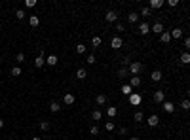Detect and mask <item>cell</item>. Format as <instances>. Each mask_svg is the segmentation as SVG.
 <instances>
[{
    "label": "cell",
    "mask_w": 190,
    "mask_h": 140,
    "mask_svg": "<svg viewBox=\"0 0 190 140\" xmlns=\"http://www.w3.org/2000/svg\"><path fill=\"white\" fill-rule=\"evenodd\" d=\"M50 127H51L50 121H46V119H44V121H40V131H48Z\"/></svg>",
    "instance_id": "obj_29"
},
{
    "label": "cell",
    "mask_w": 190,
    "mask_h": 140,
    "mask_svg": "<svg viewBox=\"0 0 190 140\" xmlns=\"http://www.w3.org/2000/svg\"><path fill=\"white\" fill-rule=\"evenodd\" d=\"M177 4H179V0H169V6H171V8H175Z\"/></svg>",
    "instance_id": "obj_43"
},
{
    "label": "cell",
    "mask_w": 190,
    "mask_h": 140,
    "mask_svg": "<svg viewBox=\"0 0 190 140\" xmlns=\"http://www.w3.org/2000/svg\"><path fill=\"white\" fill-rule=\"evenodd\" d=\"M105 19H107V23H116L118 21V14L114 11V9H109V11L105 14Z\"/></svg>",
    "instance_id": "obj_3"
},
{
    "label": "cell",
    "mask_w": 190,
    "mask_h": 140,
    "mask_svg": "<svg viewBox=\"0 0 190 140\" xmlns=\"http://www.w3.org/2000/svg\"><path fill=\"white\" fill-rule=\"evenodd\" d=\"M44 64H46V59H44V51H42L36 59H34V66H36V68H42Z\"/></svg>",
    "instance_id": "obj_10"
},
{
    "label": "cell",
    "mask_w": 190,
    "mask_h": 140,
    "mask_svg": "<svg viewBox=\"0 0 190 140\" xmlns=\"http://www.w3.org/2000/svg\"><path fill=\"white\" fill-rule=\"evenodd\" d=\"M76 78H78V80H86V78H87V70H86V68H78V70H76Z\"/></svg>",
    "instance_id": "obj_15"
},
{
    "label": "cell",
    "mask_w": 190,
    "mask_h": 140,
    "mask_svg": "<svg viewBox=\"0 0 190 140\" xmlns=\"http://www.w3.org/2000/svg\"><path fill=\"white\" fill-rule=\"evenodd\" d=\"M141 83H143V80H141L139 76H131V80H129V83H127V85L131 87V89H137Z\"/></svg>",
    "instance_id": "obj_7"
},
{
    "label": "cell",
    "mask_w": 190,
    "mask_h": 140,
    "mask_svg": "<svg viewBox=\"0 0 190 140\" xmlns=\"http://www.w3.org/2000/svg\"><path fill=\"white\" fill-rule=\"evenodd\" d=\"M50 110H51L53 114H55V112H59V110H61V106H59V102H51V104H50Z\"/></svg>",
    "instance_id": "obj_31"
},
{
    "label": "cell",
    "mask_w": 190,
    "mask_h": 140,
    "mask_svg": "<svg viewBox=\"0 0 190 140\" xmlns=\"http://www.w3.org/2000/svg\"><path fill=\"white\" fill-rule=\"evenodd\" d=\"M127 72L131 74V76H139V74L143 72V63H139V61H131V63H129V68H127Z\"/></svg>",
    "instance_id": "obj_1"
},
{
    "label": "cell",
    "mask_w": 190,
    "mask_h": 140,
    "mask_svg": "<svg viewBox=\"0 0 190 140\" xmlns=\"http://www.w3.org/2000/svg\"><path fill=\"white\" fill-rule=\"evenodd\" d=\"M95 102H97V106H103L107 102V95H97L95 97Z\"/></svg>",
    "instance_id": "obj_20"
},
{
    "label": "cell",
    "mask_w": 190,
    "mask_h": 140,
    "mask_svg": "<svg viewBox=\"0 0 190 140\" xmlns=\"http://www.w3.org/2000/svg\"><path fill=\"white\" fill-rule=\"evenodd\" d=\"M120 91H122V93H124V95H126V97H129V95H131V93H133V89H131V87H129V85H127V83H126V85H122V89H120Z\"/></svg>",
    "instance_id": "obj_25"
},
{
    "label": "cell",
    "mask_w": 190,
    "mask_h": 140,
    "mask_svg": "<svg viewBox=\"0 0 190 140\" xmlns=\"http://www.w3.org/2000/svg\"><path fill=\"white\" fill-rule=\"evenodd\" d=\"M74 100H76V99H74V95H72V93H67V95L63 97V102L67 104V106H70V104H74Z\"/></svg>",
    "instance_id": "obj_12"
},
{
    "label": "cell",
    "mask_w": 190,
    "mask_h": 140,
    "mask_svg": "<svg viewBox=\"0 0 190 140\" xmlns=\"http://www.w3.org/2000/svg\"><path fill=\"white\" fill-rule=\"evenodd\" d=\"M114 127H116V125H114V121H107V123H105V129H107V131H112Z\"/></svg>",
    "instance_id": "obj_37"
},
{
    "label": "cell",
    "mask_w": 190,
    "mask_h": 140,
    "mask_svg": "<svg viewBox=\"0 0 190 140\" xmlns=\"http://www.w3.org/2000/svg\"><path fill=\"white\" fill-rule=\"evenodd\" d=\"M15 61H17L19 64L25 63V53H17V55H15Z\"/></svg>",
    "instance_id": "obj_34"
},
{
    "label": "cell",
    "mask_w": 190,
    "mask_h": 140,
    "mask_svg": "<svg viewBox=\"0 0 190 140\" xmlns=\"http://www.w3.org/2000/svg\"><path fill=\"white\" fill-rule=\"evenodd\" d=\"M10 74H12L14 78L21 76V68H19V66H12V70H10Z\"/></svg>",
    "instance_id": "obj_26"
},
{
    "label": "cell",
    "mask_w": 190,
    "mask_h": 140,
    "mask_svg": "<svg viewBox=\"0 0 190 140\" xmlns=\"http://www.w3.org/2000/svg\"><path fill=\"white\" fill-rule=\"evenodd\" d=\"M150 32H154V34H158V36H160V34H162V32H163V23H154V25H152V27H150Z\"/></svg>",
    "instance_id": "obj_6"
},
{
    "label": "cell",
    "mask_w": 190,
    "mask_h": 140,
    "mask_svg": "<svg viewBox=\"0 0 190 140\" xmlns=\"http://www.w3.org/2000/svg\"><path fill=\"white\" fill-rule=\"evenodd\" d=\"M2 127H4V119L0 118V129H2Z\"/></svg>",
    "instance_id": "obj_47"
},
{
    "label": "cell",
    "mask_w": 190,
    "mask_h": 140,
    "mask_svg": "<svg viewBox=\"0 0 190 140\" xmlns=\"http://www.w3.org/2000/svg\"><path fill=\"white\" fill-rule=\"evenodd\" d=\"M25 15H27V14H25V9H17V11H15V17H17V19H25Z\"/></svg>",
    "instance_id": "obj_33"
},
{
    "label": "cell",
    "mask_w": 190,
    "mask_h": 140,
    "mask_svg": "<svg viewBox=\"0 0 190 140\" xmlns=\"http://www.w3.org/2000/svg\"><path fill=\"white\" fill-rule=\"evenodd\" d=\"M158 123H160V118H158V116H150V118H148V127H156Z\"/></svg>",
    "instance_id": "obj_18"
},
{
    "label": "cell",
    "mask_w": 190,
    "mask_h": 140,
    "mask_svg": "<svg viewBox=\"0 0 190 140\" xmlns=\"http://www.w3.org/2000/svg\"><path fill=\"white\" fill-rule=\"evenodd\" d=\"M129 140H141L139 136H129Z\"/></svg>",
    "instance_id": "obj_46"
},
{
    "label": "cell",
    "mask_w": 190,
    "mask_h": 140,
    "mask_svg": "<svg viewBox=\"0 0 190 140\" xmlns=\"http://www.w3.org/2000/svg\"><path fill=\"white\" fill-rule=\"evenodd\" d=\"M116 30H118V32L124 30V25H122V23H118V25H116Z\"/></svg>",
    "instance_id": "obj_44"
},
{
    "label": "cell",
    "mask_w": 190,
    "mask_h": 140,
    "mask_svg": "<svg viewBox=\"0 0 190 140\" xmlns=\"http://www.w3.org/2000/svg\"><path fill=\"white\" fill-rule=\"evenodd\" d=\"M86 49H87V47H86V44H76V53H86Z\"/></svg>",
    "instance_id": "obj_27"
},
{
    "label": "cell",
    "mask_w": 190,
    "mask_h": 140,
    "mask_svg": "<svg viewBox=\"0 0 190 140\" xmlns=\"http://www.w3.org/2000/svg\"><path fill=\"white\" fill-rule=\"evenodd\" d=\"M91 119H93V121H101V119H103V112H101V110H93V112H91Z\"/></svg>",
    "instance_id": "obj_14"
},
{
    "label": "cell",
    "mask_w": 190,
    "mask_h": 140,
    "mask_svg": "<svg viewBox=\"0 0 190 140\" xmlns=\"http://www.w3.org/2000/svg\"><path fill=\"white\" fill-rule=\"evenodd\" d=\"M118 133H120V135H127V129H126V127H120V131H118Z\"/></svg>",
    "instance_id": "obj_45"
},
{
    "label": "cell",
    "mask_w": 190,
    "mask_h": 140,
    "mask_svg": "<svg viewBox=\"0 0 190 140\" xmlns=\"http://www.w3.org/2000/svg\"><path fill=\"white\" fill-rule=\"evenodd\" d=\"M148 32H150V27H148V23H146V21L139 23V34H143V36H146Z\"/></svg>",
    "instance_id": "obj_8"
},
{
    "label": "cell",
    "mask_w": 190,
    "mask_h": 140,
    "mask_svg": "<svg viewBox=\"0 0 190 140\" xmlns=\"http://www.w3.org/2000/svg\"><path fill=\"white\" fill-rule=\"evenodd\" d=\"M127 99H129V104H131V106H139L141 104V95L139 93H131Z\"/></svg>",
    "instance_id": "obj_5"
},
{
    "label": "cell",
    "mask_w": 190,
    "mask_h": 140,
    "mask_svg": "<svg viewBox=\"0 0 190 140\" xmlns=\"http://www.w3.org/2000/svg\"><path fill=\"white\" fill-rule=\"evenodd\" d=\"M148 4H150V8L158 9V8H162V6H163V2H162V0H150Z\"/></svg>",
    "instance_id": "obj_24"
},
{
    "label": "cell",
    "mask_w": 190,
    "mask_h": 140,
    "mask_svg": "<svg viewBox=\"0 0 190 140\" xmlns=\"http://www.w3.org/2000/svg\"><path fill=\"white\" fill-rule=\"evenodd\" d=\"M90 135L97 136V135H99V127H97V125H93V127H91V129H90Z\"/></svg>",
    "instance_id": "obj_36"
},
{
    "label": "cell",
    "mask_w": 190,
    "mask_h": 140,
    "mask_svg": "<svg viewBox=\"0 0 190 140\" xmlns=\"http://www.w3.org/2000/svg\"><path fill=\"white\" fill-rule=\"evenodd\" d=\"M101 44H103V40H101L99 36H93V40H91V45H93V47H99Z\"/></svg>",
    "instance_id": "obj_28"
},
{
    "label": "cell",
    "mask_w": 190,
    "mask_h": 140,
    "mask_svg": "<svg viewBox=\"0 0 190 140\" xmlns=\"http://www.w3.org/2000/svg\"><path fill=\"white\" fill-rule=\"evenodd\" d=\"M139 17H150V9H148V8H146V6H145V8H143V9H141V14H139Z\"/></svg>",
    "instance_id": "obj_30"
},
{
    "label": "cell",
    "mask_w": 190,
    "mask_h": 140,
    "mask_svg": "<svg viewBox=\"0 0 190 140\" xmlns=\"http://www.w3.org/2000/svg\"><path fill=\"white\" fill-rule=\"evenodd\" d=\"M162 106H163V110H165L167 114H173V112H175V104H173V102H169V100H163V102H162Z\"/></svg>",
    "instance_id": "obj_9"
},
{
    "label": "cell",
    "mask_w": 190,
    "mask_h": 140,
    "mask_svg": "<svg viewBox=\"0 0 190 140\" xmlns=\"http://www.w3.org/2000/svg\"><path fill=\"white\" fill-rule=\"evenodd\" d=\"M36 6V0H25V8H34Z\"/></svg>",
    "instance_id": "obj_35"
},
{
    "label": "cell",
    "mask_w": 190,
    "mask_h": 140,
    "mask_svg": "<svg viewBox=\"0 0 190 140\" xmlns=\"http://www.w3.org/2000/svg\"><path fill=\"white\" fill-rule=\"evenodd\" d=\"M116 114H118V108H116V106H109V108H107V116H109V118H114Z\"/></svg>",
    "instance_id": "obj_22"
},
{
    "label": "cell",
    "mask_w": 190,
    "mask_h": 140,
    "mask_svg": "<svg viewBox=\"0 0 190 140\" xmlns=\"http://www.w3.org/2000/svg\"><path fill=\"white\" fill-rule=\"evenodd\" d=\"M122 63H124V66H126V64H129V63H131V59H129V57H124V59H122Z\"/></svg>",
    "instance_id": "obj_41"
},
{
    "label": "cell",
    "mask_w": 190,
    "mask_h": 140,
    "mask_svg": "<svg viewBox=\"0 0 190 140\" xmlns=\"http://www.w3.org/2000/svg\"><path fill=\"white\" fill-rule=\"evenodd\" d=\"M32 140H42V136H34V138H32Z\"/></svg>",
    "instance_id": "obj_48"
},
{
    "label": "cell",
    "mask_w": 190,
    "mask_h": 140,
    "mask_svg": "<svg viewBox=\"0 0 190 140\" xmlns=\"http://www.w3.org/2000/svg\"><path fill=\"white\" fill-rule=\"evenodd\" d=\"M160 42H162V44H169V42H171V34L163 30L162 34H160Z\"/></svg>",
    "instance_id": "obj_13"
},
{
    "label": "cell",
    "mask_w": 190,
    "mask_h": 140,
    "mask_svg": "<svg viewBox=\"0 0 190 140\" xmlns=\"http://www.w3.org/2000/svg\"><path fill=\"white\" fill-rule=\"evenodd\" d=\"M127 21L131 23V25H133V23H137V21H139V14H135V11H131V14L127 15Z\"/></svg>",
    "instance_id": "obj_21"
},
{
    "label": "cell",
    "mask_w": 190,
    "mask_h": 140,
    "mask_svg": "<svg viewBox=\"0 0 190 140\" xmlns=\"http://www.w3.org/2000/svg\"><path fill=\"white\" fill-rule=\"evenodd\" d=\"M87 64H95V55H87Z\"/></svg>",
    "instance_id": "obj_40"
},
{
    "label": "cell",
    "mask_w": 190,
    "mask_h": 140,
    "mask_svg": "<svg viewBox=\"0 0 190 140\" xmlns=\"http://www.w3.org/2000/svg\"><path fill=\"white\" fill-rule=\"evenodd\" d=\"M162 78H163V74L160 72V70H154V72L150 74V80L156 81V83H158V81H162Z\"/></svg>",
    "instance_id": "obj_11"
},
{
    "label": "cell",
    "mask_w": 190,
    "mask_h": 140,
    "mask_svg": "<svg viewBox=\"0 0 190 140\" xmlns=\"http://www.w3.org/2000/svg\"><path fill=\"white\" fill-rule=\"evenodd\" d=\"M46 64H50V66H57V55H50V57L46 59Z\"/></svg>",
    "instance_id": "obj_17"
},
{
    "label": "cell",
    "mask_w": 190,
    "mask_h": 140,
    "mask_svg": "<svg viewBox=\"0 0 190 140\" xmlns=\"http://www.w3.org/2000/svg\"><path fill=\"white\" fill-rule=\"evenodd\" d=\"M122 45H124V40L120 36H114L112 40H110V47H112V49H120Z\"/></svg>",
    "instance_id": "obj_4"
},
{
    "label": "cell",
    "mask_w": 190,
    "mask_h": 140,
    "mask_svg": "<svg viewBox=\"0 0 190 140\" xmlns=\"http://www.w3.org/2000/svg\"><path fill=\"white\" fill-rule=\"evenodd\" d=\"M182 44H185V47L188 49V47H190V38H185V42H182Z\"/></svg>",
    "instance_id": "obj_42"
},
{
    "label": "cell",
    "mask_w": 190,
    "mask_h": 140,
    "mask_svg": "<svg viewBox=\"0 0 190 140\" xmlns=\"http://www.w3.org/2000/svg\"><path fill=\"white\" fill-rule=\"evenodd\" d=\"M124 76H127V66H122L118 70V78H124Z\"/></svg>",
    "instance_id": "obj_32"
},
{
    "label": "cell",
    "mask_w": 190,
    "mask_h": 140,
    "mask_svg": "<svg viewBox=\"0 0 190 140\" xmlns=\"http://www.w3.org/2000/svg\"><path fill=\"white\" fill-rule=\"evenodd\" d=\"M154 102H158V104H162L163 100H165V91H162V89H158V91H154Z\"/></svg>",
    "instance_id": "obj_2"
},
{
    "label": "cell",
    "mask_w": 190,
    "mask_h": 140,
    "mask_svg": "<svg viewBox=\"0 0 190 140\" xmlns=\"http://www.w3.org/2000/svg\"><path fill=\"white\" fill-rule=\"evenodd\" d=\"M169 34H171V38H177V40H179V38H181L182 34H185V32H182L181 28H173V30L169 32Z\"/></svg>",
    "instance_id": "obj_19"
},
{
    "label": "cell",
    "mask_w": 190,
    "mask_h": 140,
    "mask_svg": "<svg viewBox=\"0 0 190 140\" xmlns=\"http://www.w3.org/2000/svg\"><path fill=\"white\" fill-rule=\"evenodd\" d=\"M181 108H182V110H188V108H190V102H188V99H185V100L181 102Z\"/></svg>",
    "instance_id": "obj_38"
},
{
    "label": "cell",
    "mask_w": 190,
    "mask_h": 140,
    "mask_svg": "<svg viewBox=\"0 0 190 140\" xmlns=\"http://www.w3.org/2000/svg\"><path fill=\"white\" fill-rule=\"evenodd\" d=\"M179 61H181L182 64H188V63H190V55H188V51H185V53L179 57Z\"/></svg>",
    "instance_id": "obj_23"
},
{
    "label": "cell",
    "mask_w": 190,
    "mask_h": 140,
    "mask_svg": "<svg viewBox=\"0 0 190 140\" xmlns=\"http://www.w3.org/2000/svg\"><path fill=\"white\" fill-rule=\"evenodd\" d=\"M133 118H135V121H143V118H145V116H143V112H135V116H133Z\"/></svg>",
    "instance_id": "obj_39"
},
{
    "label": "cell",
    "mask_w": 190,
    "mask_h": 140,
    "mask_svg": "<svg viewBox=\"0 0 190 140\" xmlns=\"http://www.w3.org/2000/svg\"><path fill=\"white\" fill-rule=\"evenodd\" d=\"M29 23H31V27H38V25H40V17H38V15H31V17H29Z\"/></svg>",
    "instance_id": "obj_16"
}]
</instances>
